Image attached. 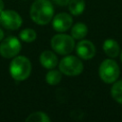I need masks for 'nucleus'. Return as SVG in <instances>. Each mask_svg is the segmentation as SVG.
I'll return each mask as SVG.
<instances>
[{
    "mask_svg": "<svg viewBox=\"0 0 122 122\" xmlns=\"http://www.w3.org/2000/svg\"><path fill=\"white\" fill-rule=\"evenodd\" d=\"M21 51V42L15 36L4 38L0 44V54L5 58H13Z\"/></svg>",
    "mask_w": 122,
    "mask_h": 122,
    "instance_id": "obj_6",
    "label": "nucleus"
},
{
    "mask_svg": "<svg viewBox=\"0 0 122 122\" xmlns=\"http://www.w3.org/2000/svg\"><path fill=\"white\" fill-rule=\"evenodd\" d=\"M52 2L54 4H56L57 6H62V7H65L69 4L70 0H52Z\"/></svg>",
    "mask_w": 122,
    "mask_h": 122,
    "instance_id": "obj_18",
    "label": "nucleus"
},
{
    "mask_svg": "<svg viewBox=\"0 0 122 122\" xmlns=\"http://www.w3.org/2000/svg\"><path fill=\"white\" fill-rule=\"evenodd\" d=\"M120 58H121V61H122V51H121V53H120Z\"/></svg>",
    "mask_w": 122,
    "mask_h": 122,
    "instance_id": "obj_21",
    "label": "nucleus"
},
{
    "mask_svg": "<svg viewBox=\"0 0 122 122\" xmlns=\"http://www.w3.org/2000/svg\"><path fill=\"white\" fill-rule=\"evenodd\" d=\"M111 94L116 102L122 104V80H119L112 85Z\"/></svg>",
    "mask_w": 122,
    "mask_h": 122,
    "instance_id": "obj_16",
    "label": "nucleus"
},
{
    "mask_svg": "<svg viewBox=\"0 0 122 122\" xmlns=\"http://www.w3.org/2000/svg\"><path fill=\"white\" fill-rule=\"evenodd\" d=\"M61 79H62V72L54 69H51L46 74V81L49 85H51V86L59 84Z\"/></svg>",
    "mask_w": 122,
    "mask_h": 122,
    "instance_id": "obj_14",
    "label": "nucleus"
},
{
    "mask_svg": "<svg viewBox=\"0 0 122 122\" xmlns=\"http://www.w3.org/2000/svg\"><path fill=\"white\" fill-rule=\"evenodd\" d=\"M84 66L82 61L74 56V55H68L65 56L59 62V71L68 76H76L83 71Z\"/></svg>",
    "mask_w": 122,
    "mask_h": 122,
    "instance_id": "obj_4",
    "label": "nucleus"
},
{
    "mask_svg": "<svg viewBox=\"0 0 122 122\" xmlns=\"http://www.w3.org/2000/svg\"><path fill=\"white\" fill-rule=\"evenodd\" d=\"M103 51L111 58H114V57L118 56V54L120 52V49H119L118 43L115 40L111 39V38L104 41V43H103Z\"/></svg>",
    "mask_w": 122,
    "mask_h": 122,
    "instance_id": "obj_11",
    "label": "nucleus"
},
{
    "mask_svg": "<svg viewBox=\"0 0 122 122\" xmlns=\"http://www.w3.org/2000/svg\"><path fill=\"white\" fill-rule=\"evenodd\" d=\"M31 63L26 56H14L10 64V76L16 81H24L30 75Z\"/></svg>",
    "mask_w": 122,
    "mask_h": 122,
    "instance_id": "obj_2",
    "label": "nucleus"
},
{
    "mask_svg": "<svg viewBox=\"0 0 122 122\" xmlns=\"http://www.w3.org/2000/svg\"><path fill=\"white\" fill-rule=\"evenodd\" d=\"M88 33V27L84 23H76L71 30V34L74 39L81 40Z\"/></svg>",
    "mask_w": 122,
    "mask_h": 122,
    "instance_id": "obj_12",
    "label": "nucleus"
},
{
    "mask_svg": "<svg viewBox=\"0 0 122 122\" xmlns=\"http://www.w3.org/2000/svg\"><path fill=\"white\" fill-rule=\"evenodd\" d=\"M41 65L48 70L54 69L58 64V58L51 51H44L39 57Z\"/></svg>",
    "mask_w": 122,
    "mask_h": 122,
    "instance_id": "obj_10",
    "label": "nucleus"
},
{
    "mask_svg": "<svg viewBox=\"0 0 122 122\" xmlns=\"http://www.w3.org/2000/svg\"><path fill=\"white\" fill-rule=\"evenodd\" d=\"M77 55L84 60H89L95 55V47L89 40H81L76 45Z\"/></svg>",
    "mask_w": 122,
    "mask_h": 122,
    "instance_id": "obj_9",
    "label": "nucleus"
},
{
    "mask_svg": "<svg viewBox=\"0 0 122 122\" xmlns=\"http://www.w3.org/2000/svg\"><path fill=\"white\" fill-rule=\"evenodd\" d=\"M4 35H5V34H4V31L2 30V29H0V42L4 39Z\"/></svg>",
    "mask_w": 122,
    "mask_h": 122,
    "instance_id": "obj_20",
    "label": "nucleus"
},
{
    "mask_svg": "<svg viewBox=\"0 0 122 122\" xmlns=\"http://www.w3.org/2000/svg\"><path fill=\"white\" fill-rule=\"evenodd\" d=\"M72 25V18L67 12H60L52 17V28L57 32L67 31Z\"/></svg>",
    "mask_w": 122,
    "mask_h": 122,
    "instance_id": "obj_8",
    "label": "nucleus"
},
{
    "mask_svg": "<svg viewBox=\"0 0 122 122\" xmlns=\"http://www.w3.org/2000/svg\"><path fill=\"white\" fill-rule=\"evenodd\" d=\"M27 122H50L51 118L48 116L47 113L43 112H35L30 113L27 118Z\"/></svg>",
    "mask_w": 122,
    "mask_h": 122,
    "instance_id": "obj_15",
    "label": "nucleus"
},
{
    "mask_svg": "<svg viewBox=\"0 0 122 122\" xmlns=\"http://www.w3.org/2000/svg\"><path fill=\"white\" fill-rule=\"evenodd\" d=\"M54 13L52 3L49 0H35L30 7V16L37 25H47L52 20Z\"/></svg>",
    "mask_w": 122,
    "mask_h": 122,
    "instance_id": "obj_1",
    "label": "nucleus"
},
{
    "mask_svg": "<svg viewBox=\"0 0 122 122\" xmlns=\"http://www.w3.org/2000/svg\"><path fill=\"white\" fill-rule=\"evenodd\" d=\"M4 8H5V4H4V2L2 0H0V12L4 10Z\"/></svg>",
    "mask_w": 122,
    "mask_h": 122,
    "instance_id": "obj_19",
    "label": "nucleus"
},
{
    "mask_svg": "<svg viewBox=\"0 0 122 122\" xmlns=\"http://www.w3.org/2000/svg\"><path fill=\"white\" fill-rule=\"evenodd\" d=\"M22 17L12 10H3L0 12V25L7 30H18L22 25Z\"/></svg>",
    "mask_w": 122,
    "mask_h": 122,
    "instance_id": "obj_7",
    "label": "nucleus"
},
{
    "mask_svg": "<svg viewBox=\"0 0 122 122\" xmlns=\"http://www.w3.org/2000/svg\"><path fill=\"white\" fill-rule=\"evenodd\" d=\"M36 32L34 30L32 29H24L23 30L20 31L19 33V37L22 41L26 42V43H30L33 42L36 39Z\"/></svg>",
    "mask_w": 122,
    "mask_h": 122,
    "instance_id": "obj_17",
    "label": "nucleus"
},
{
    "mask_svg": "<svg viewBox=\"0 0 122 122\" xmlns=\"http://www.w3.org/2000/svg\"><path fill=\"white\" fill-rule=\"evenodd\" d=\"M51 46L53 51L61 55H67L71 53L75 46L74 38L71 35L65 33H58L52 36L51 40Z\"/></svg>",
    "mask_w": 122,
    "mask_h": 122,
    "instance_id": "obj_3",
    "label": "nucleus"
},
{
    "mask_svg": "<svg viewBox=\"0 0 122 122\" xmlns=\"http://www.w3.org/2000/svg\"><path fill=\"white\" fill-rule=\"evenodd\" d=\"M120 74L118 64L112 59L104 60L99 66V76L105 83H113L117 80Z\"/></svg>",
    "mask_w": 122,
    "mask_h": 122,
    "instance_id": "obj_5",
    "label": "nucleus"
},
{
    "mask_svg": "<svg viewBox=\"0 0 122 122\" xmlns=\"http://www.w3.org/2000/svg\"><path fill=\"white\" fill-rule=\"evenodd\" d=\"M69 10L72 15H80L85 10V1L84 0H70L69 2Z\"/></svg>",
    "mask_w": 122,
    "mask_h": 122,
    "instance_id": "obj_13",
    "label": "nucleus"
}]
</instances>
